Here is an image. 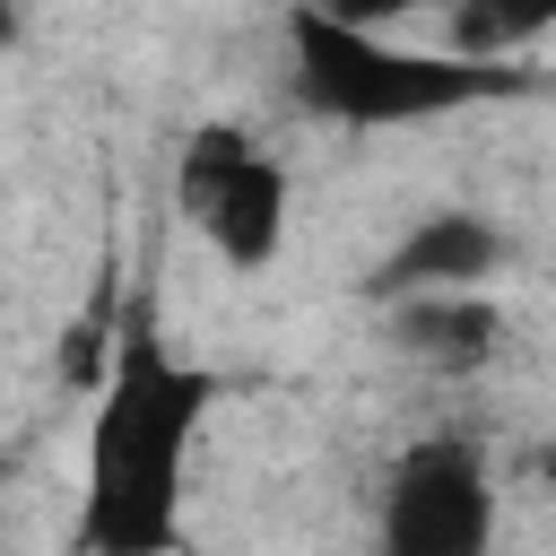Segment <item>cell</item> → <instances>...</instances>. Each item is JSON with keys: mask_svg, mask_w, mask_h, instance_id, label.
I'll return each instance as SVG.
<instances>
[{"mask_svg": "<svg viewBox=\"0 0 556 556\" xmlns=\"http://www.w3.org/2000/svg\"><path fill=\"white\" fill-rule=\"evenodd\" d=\"M208 408H217V374L174 356L156 321L130 313L96 382L70 556H174L182 547V486H191V443Z\"/></svg>", "mask_w": 556, "mask_h": 556, "instance_id": "6da1fadb", "label": "cell"}, {"mask_svg": "<svg viewBox=\"0 0 556 556\" xmlns=\"http://www.w3.org/2000/svg\"><path fill=\"white\" fill-rule=\"evenodd\" d=\"M287 87L313 122H339V130H400V122H443V113H469V104H504V96H530L539 78L530 70H495V61H460L443 43H391L339 9H295L287 17Z\"/></svg>", "mask_w": 556, "mask_h": 556, "instance_id": "7a4b0ae2", "label": "cell"}, {"mask_svg": "<svg viewBox=\"0 0 556 556\" xmlns=\"http://www.w3.org/2000/svg\"><path fill=\"white\" fill-rule=\"evenodd\" d=\"M174 208L243 278L287 252V165L252 130H235V122H200L182 139V156H174Z\"/></svg>", "mask_w": 556, "mask_h": 556, "instance_id": "3957f363", "label": "cell"}, {"mask_svg": "<svg viewBox=\"0 0 556 556\" xmlns=\"http://www.w3.org/2000/svg\"><path fill=\"white\" fill-rule=\"evenodd\" d=\"M495 547V478L469 434H417L374 513V556H486Z\"/></svg>", "mask_w": 556, "mask_h": 556, "instance_id": "277c9868", "label": "cell"}, {"mask_svg": "<svg viewBox=\"0 0 556 556\" xmlns=\"http://www.w3.org/2000/svg\"><path fill=\"white\" fill-rule=\"evenodd\" d=\"M513 261V235L478 208H426L365 278V295L391 313V304H417V295H486V278Z\"/></svg>", "mask_w": 556, "mask_h": 556, "instance_id": "5b68a950", "label": "cell"}, {"mask_svg": "<svg viewBox=\"0 0 556 556\" xmlns=\"http://www.w3.org/2000/svg\"><path fill=\"white\" fill-rule=\"evenodd\" d=\"M391 339H400L408 365L460 382V374H486L504 356L513 321H504L495 295H417V304H391Z\"/></svg>", "mask_w": 556, "mask_h": 556, "instance_id": "8992f818", "label": "cell"}, {"mask_svg": "<svg viewBox=\"0 0 556 556\" xmlns=\"http://www.w3.org/2000/svg\"><path fill=\"white\" fill-rule=\"evenodd\" d=\"M547 478H556V452H547Z\"/></svg>", "mask_w": 556, "mask_h": 556, "instance_id": "52a82bcc", "label": "cell"}]
</instances>
